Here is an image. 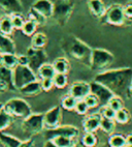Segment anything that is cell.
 I'll return each mask as SVG.
<instances>
[{"label":"cell","instance_id":"18","mask_svg":"<svg viewBox=\"0 0 132 147\" xmlns=\"http://www.w3.org/2000/svg\"><path fill=\"white\" fill-rule=\"evenodd\" d=\"M19 91L21 92L22 95H24V96H29V97L35 96V95L39 94L40 92L42 91L40 81L35 80V81L30 82V83H28L27 85H25L24 87H22Z\"/></svg>","mask_w":132,"mask_h":147},{"label":"cell","instance_id":"27","mask_svg":"<svg viewBox=\"0 0 132 147\" xmlns=\"http://www.w3.org/2000/svg\"><path fill=\"white\" fill-rule=\"evenodd\" d=\"M13 116L9 113H7L4 109L0 111V131H4L11 126V122H13Z\"/></svg>","mask_w":132,"mask_h":147},{"label":"cell","instance_id":"43","mask_svg":"<svg viewBox=\"0 0 132 147\" xmlns=\"http://www.w3.org/2000/svg\"><path fill=\"white\" fill-rule=\"evenodd\" d=\"M9 90H15V88L9 83H7V82L0 81V94L1 93H5V92L9 91Z\"/></svg>","mask_w":132,"mask_h":147},{"label":"cell","instance_id":"12","mask_svg":"<svg viewBox=\"0 0 132 147\" xmlns=\"http://www.w3.org/2000/svg\"><path fill=\"white\" fill-rule=\"evenodd\" d=\"M90 90L92 94L97 96V98L99 100V102H100V104L102 106L107 105L109 100L115 95L107 87L99 83V82L95 81V80L90 82Z\"/></svg>","mask_w":132,"mask_h":147},{"label":"cell","instance_id":"46","mask_svg":"<svg viewBox=\"0 0 132 147\" xmlns=\"http://www.w3.org/2000/svg\"><path fill=\"white\" fill-rule=\"evenodd\" d=\"M19 147H34V141L32 139H28L26 141H22L21 145Z\"/></svg>","mask_w":132,"mask_h":147},{"label":"cell","instance_id":"13","mask_svg":"<svg viewBox=\"0 0 132 147\" xmlns=\"http://www.w3.org/2000/svg\"><path fill=\"white\" fill-rule=\"evenodd\" d=\"M89 93H91L90 83L85 81L73 82L69 88V94L74 96L77 100H84Z\"/></svg>","mask_w":132,"mask_h":147},{"label":"cell","instance_id":"3","mask_svg":"<svg viewBox=\"0 0 132 147\" xmlns=\"http://www.w3.org/2000/svg\"><path fill=\"white\" fill-rule=\"evenodd\" d=\"M114 60L115 56L113 53L105 49L95 48V49H92L90 68L93 71H99V73L106 71L114 63Z\"/></svg>","mask_w":132,"mask_h":147},{"label":"cell","instance_id":"19","mask_svg":"<svg viewBox=\"0 0 132 147\" xmlns=\"http://www.w3.org/2000/svg\"><path fill=\"white\" fill-rule=\"evenodd\" d=\"M0 53H16V45L9 35L0 33Z\"/></svg>","mask_w":132,"mask_h":147},{"label":"cell","instance_id":"47","mask_svg":"<svg viewBox=\"0 0 132 147\" xmlns=\"http://www.w3.org/2000/svg\"><path fill=\"white\" fill-rule=\"evenodd\" d=\"M43 147H58V146L55 144V142H54L53 140H45Z\"/></svg>","mask_w":132,"mask_h":147},{"label":"cell","instance_id":"24","mask_svg":"<svg viewBox=\"0 0 132 147\" xmlns=\"http://www.w3.org/2000/svg\"><path fill=\"white\" fill-rule=\"evenodd\" d=\"M48 42V37L42 32H36L32 35L31 38V47L36 49H43Z\"/></svg>","mask_w":132,"mask_h":147},{"label":"cell","instance_id":"23","mask_svg":"<svg viewBox=\"0 0 132 147\" xmlns=\"http://www.w3.org/2000/svg\"><path fill=\"white\" fill-rule=\"evenodd\" d=\"M56 75V71L54 68L53 63H45L39 67V69L37 71V76L39 77L40 79H53L54 76Z\"/></svg>","mask_w":132,"mask_h":147},{"label":"cell","instance_id":"26","mask_svg":"<svg viewBox=\"0 0 132 147\" xmlns=\"http://www.w3.org/2000/svg\"><path fill=\"white\" fill-rule=\"evenodd\" d=\"M37 27H38V24H37L36 22L31 20V19H27L21 30L25 35H27V36H32L33 34L36 33Z\"/></svg>","mask_w":132,"mask_h":147},{"label":"cell","instance_id":"40","mask_svg":"<svg viewBox=\"0 0 132 147\" xmlns=\"http://www.w3.org/2000/svg\"><path fill=\"white\" fill-rule=\"evenodd\" d=\"M84 100L86 102V104H87L88 107L90 108V109L96 108L100 105V102H99V100L97 98V96L92 94V93H89V94L84 98Z\"/></svg>","mask_w":132,"mask_h":147},{"label":"cell","instance_id":"50","mask_svg":"<svg viewBox=\"0 0 132 147\" xmlns=\"http://www.w3.org/2000/svg\"><path fill=\"white\" fill-rule=\"evenodd\" d=\"M129 97H132V82H131V85H130V88H129Z\"/></svg>","mask_w":132,"mask_h":147},{"label":"cell","instance_id":"31","mask_svg":"<svg viewBox=\"0 0 132 147\" xmlns=\"http://www.w3.org/2000/svg\"><path fill=\"white\" fill-rule=\"evenodd\" d=\"M98 143V138L94 133H86L82 138V144L85 147H96Z\"/></svg>","mask_w":132,"mask_h":147},{"label":"cell","instance_id":"17","mask_svg":"<svg viewBox=\"0 0 132 147\" xmlns=\"http://www.w3.org/2000/svg\"><path fill=\"white\" fill-rule=\"evenodd\" d=\"M88 7L95 18H102L105 16L106 7L102 0H88Z\"/></svg>","mask_w":132,"mask_h":147},{"label":"cell","instance_id":"49","mask_svg":"<svg viewBox=\"0 0 132 147\" xmlns=\"http://www.w3.org/2000/svg\"><path fill=\"white\" fill-rule=\"evenodd\" d=\"M0 65H3V54L0 53Z\"/></svg>","mask_w":132,"mask_h":147},{"label":"cell","instance_id":"8","mask_svg":"<svg viewBox=\"0 0 132 147\" xmlns=\"http://www.w3.org/2000/svg\"><path fill=\"white\" fill-rule=\"evenodd\" d=\"M26 55L29 58L28 66L36 74L42 64L48 62V56L43 49H36V48L30 47L27 49Z\"/></svg>","mask_w":132,"mask_h":147},{"label":"cell","instance_id":"10","mask_svg":"<svg viewBox=\"0 0 132 147\" xmlns=\"http://www.w3.org/2000/svg\"><path fill=\"white\" fill-rule=\"evenodd\" d=\"M79 135V131L77 126L74 125H59L58 127L53 129H47L45 133V140H53L58 136L69 137L72 139L77 138Z\"/></svg>","mask_w":132,"mask_h":147},{"label":"cell","instance_id":"48","mask_svg":"<svg viewBox=\"0 0 132 147\" xmlns=\"http://www.w3.org/2000/svg\"><path fill=\"white\" fill-rule=\"evenodd\" d=\"M126 144L127 145H132V133L126 136Z\"/></svg>","mask_w":132,"mask_h":147},{"label":"cell","instance_id":"34","mask_svg":"<svg viewBox=\"0 0 132 147\" xmlns=\"http://www.w3.org/2000/svg\"><path fill=\"white\" fill-rule=\"evenodd\" d=\"M0 81L7 82L15 88L13 83V69L6 67L4 65H0Z\"/></svg>","mask_w":132,"mask_h":147},{"label":"cell","instance_id":"30","mask_svg":"<svg viewBox=\"0 0 132 147\" xmlns=\"http://www.w3.org/2000/svg\"><path fill=\"white\" fill-rule=\"evenodd\" d=\"M77 100H77L75 97L70 94L65 95V96L62 98V100H61V107L67 111H73L75 106H77Z\"/></svg>","mask_w":132,"mask_h":147},{"label":"cell","instance_id":"28","mask_svg":"<svg viewBox=\"0 0 132 147\" xmlns=\"http://www.w3.org/2000/svg\"><path fill=\"white\" fill-rule=\"evenodd\" d=\"M100 129H102V131H104L107 135L114 134L115 129H116V121H115V119L102 117L100 122Z\"/></svg>","mask_w":132,"mask_h":147},{"label":"cell","instance_id":"14","mask_svg":"<svg viewBox=\"0 0 132 147\" xmlns=\"http://www.w3.org/2000/svg\"><path fill=\"white\" fill-rule=\"evenodd\" d=\"M0 9L5 15H16L23 13V5L20 0H0Z\"/></svg>","mask_w":132,"mask_h":147},{"label":"cell","instance_id":"42","mask_svg":"<svg viewBox=\"0 0 132 147\" xmlns=\"http://www.w3.org/2000/svg\"><path fill=\"white\" fill-rule=\"evenodd\" d=\"M40 84H41L42 91L48 92L52 90L54 87V81L53 79H40Z\"/></svg>","mask_w":132,"mask_h":147},{"label":"cell","instance_id":"45","mask_svg":"<svg viewBox=\"0 0 132 147\" xmlns=\"http://www.w3.org/2000/svg\"><path fill=\"white\" fill-rule=\"evenodd\" d=\"M124 13L126 18H132V3H128L124 6Z\"/></svg>","mask_w":132,"mask_h":147},{"label":"cell","instance_id":"29","mask_svg":"<svg viewBox=\"0 0 132 147\" xmlns=\"http://www.w3.org/2000/svg\"><path fill=\"white\" fill-rule=\"evenodd\" d=\"M3 65L13 69L18 65V56L16 53H6L3 54Z\"/></svg>","mask_w":132,"mask_h":147},{"label":"cell","instance_id":"52","mask_svg":"<svg viewBox=\"0 0 132 147\" xmlns=\"http://www.w3.org/2000/svg\"><path fill=\"white\" fill-rule=\"evenodd\" d=\"M3 107H4V104H2V102H0V111L2 110Z\"/></svg>","mask_w":132,"mask_h":147},{"label":"cell","instance_id":"35","mask_svg":"<svg viewBox=\"0 0 132 147\" xmlns=\"http://www.w3.org/2000/svg\"><path fill=\"white\" fill-rule=\"evenodd\" d=\"M130 120V113L129 111H127L126 109H121V110L117 111L116 116H115V121L117 123L120 124H126L127 122H129Z\"/></svg>","mask_w":132,"mask_h":147},{"label":"cell","instance_id":"39","mask_svg":"<svg viewBox=\"0 0 132 147\" xmlns=\"http://www.w3.org/2000/svg\"><path fill=\"white\" fill-rule=\"evenodd\" d=\"M90 108L88 107V105L86 104L84 100H79L77 102V106L74 108V111L77 112L79 115H86L87 112L89 111Z\"/></svg>","mask_w":132,"mask_h":147},{"label":"cell","instance_id":"5","mask_svg":"<svg viewBox=\"0 0 132 147\" xmlns=\"http://www.w3.org/2000/svg\"><path fill=\"white\" fill-rule=\"evenodd\" d=\"M74 8L73 0H56L54 2L53 17L59 25L64 26L69 18L71 17V13Z\"/></svg>","mask_w":132,"mask_h":147},{"label":"cell","instance_id":"2","mask_svg":"<svg viewBox=\"0 0 132 147\" xmlns=\"http://www.w3.org/2000/svg\"><path fill=\"white\" fill-rule=\"evenodd\" d=\"M61 49L67 56L90 67L92 49L86 42L74 35H66L61 40Z\"/></svg>","mask_w":132,"mask_h":147},{"label":"cell","instance_id":"41","mask_svg":"<svg viewBox=\"0 0 132 147\" xmlns=\"http://www.w3.org/2000/svg\"><path fill=\"white\" fill-rule=\"evenodd\" d=\"M11 20H13V24L15 29H22L23 25L25 23L24 17L22 16V13H16V15H13L11 16Z\"/></svg>","mask_w":132,"mask_h":147},{"label":"cell","instance_id":"6","mask_svg":"<svg viewBox=\"0 0 132 147\" xmlns=\"http://www.w3.org/2000/svg\"><path fill=\"white\" fill-rule=\"evenodd\" d=\"M35 80H37V74L28 65H17L13 69V83L16 90H20L22 87Z\"/></svg>","mask_w":132,"mask_h":147},{"label":"cell","instance_id":"44","mask_svg":"<svg viewBox=\"0 0 132 147\" xmlns=\"http://www.w3.org/2000/svg\"><path fill=\"white\" fill-rule=\"evenodd\" d=\"M17 56H18V65H28L29 64V58L26 54Z\"/></svg>","mask_w":132,"mask_h":147},{"label":"cell","instance_id":"25","mask_svg":"<svg viewBox=\"0 0 132 147\" xmlns=\"http://www.w3.org/2000/svg\"><path fill=\"white\" fill-rule=\"evenodd\" d=\"M109 147H126V137L121 134H111L108 138Z\"/></svg>","mask_w":132,"mask_h":147},{"label":"cell","instance_id":"22","mask_svg":"<svg viewBox=\"0 0 132 147\" xmlns=\"http://www.w3.org/2000/svg\"><path fill=\"white\" fill-rule=\"evenodd\" d=\"M53 65L56 73L59 74H65V75H67L69 69H70V63H69V60L66 57L56 58L53 62Z\"/></svg>","mask_w":132,"mask_h":147},{"label":"cell","instance_id":"33","mask_svg":"<svg viewBox=\"0 0 132 147\" xmlns=\"http://www.w3.org/2000/svg\"><path fill=\"white\" fill-rule=\"evenodd\" d=\"M53 141L58 147H72L75 144V139L69 138V137L64 136H58L54 138Z\"/></svg>","mask_w":132,"mask_h":147},{"label":"cell","instance_id":"4","mask_svg":"<svg viewBox=\"0 0 132 147\" xmlns=\"http://www.w3.org/2000/svg\"><path fill=\"white\" fill-rule=\"evenodd\" d=\"M3 109L16 118L25 119L30 114H32L30 105L25 100L20 98V97H13V98L8 100L4 104Z\"/></svg>","mask_w":132,"mask_h":147},{"label":"cell","instance_id":"53","mask_svg":"<svg viewBox=\"0 0 132 147\" xmlns=\"http://www.w3.org/2000/svg\"><path fill=\"white\" fill-rule=\"evenodd\" d=\"M126 147H132V145H126Z\"/></svg>","mask_w":132,"mask_h":147},{"label":"cell","instance_id":"9","mask_svg":"<svg viewBox=\"0 0 132 147\" xmlns=\"http://www.w3.org/2000/svg\"><path fill=\"white\" fill-rule=\"evenodd\" d=\"M103 18L105 19L106 23L114 25V26L124 25L127 19L124 13V6L120 5V4H113L106 9L105 16Z\"/></svg>","mask_w":132,"mask_h":147},{"label":"cell","instance_id":"7","mask_svg":"<svg viewBox=\"0 0 132 147\" xmlns=\"http://www.w3.org/2000/svg\"><path fill=\"white\" fill-rule=\"evenodd\" d=\"M22 129L29 135H37L45 129L43 124V114L32 113L28 117L23 119Z\"/></svg>","mask_w":132,"mask_h":147},{"label":"cell","instance_id":"21","mask_svg":"<svg viewBox=\"0 0 132 147\" xmlns=\"http://www.w3.org/2000/svg\"><path fill=\"white\" fill-rule=\"evenodd\" d=\"M0 143L3 147H19L22 141L11 135L5 134L4 131H0Z\"/></svg>","mask_w":132,"mask_h":147},{"label":"cell","instance_id":"32","mask_svg":"<svg viewBox=\"0 0 132 147\" xmlns=\"http://www.w3.org/2000/svg\"><path fill=\"white\" fill-rule=\"evenodd\" d=\"M54 81V87L58 88V89H63L68 84V79L65 74H59L56 73V75L53 78Z\"/></svg>","mask_w":132,"mask_h":147},{"label":"cell","instance_id":"38","mask_svg":"<svg viewBox=\"0 0 132 147\" xmlns=\"http://www.w3.org/2000/svg\"><path fill=\"white\" fill-rule=\"evenodd\" d=\"M102 117H105V118H109V119H115V116H116V111L114 109H111L108 105H104L101 107L100 112Z\"/></svg>","mask_w":132,"mask_h":147},{"label":"cell","instance_id":"20","mask_svg":"<svg viewBox=\"0 0 132 147\" xmlns=\"http://www.w3.org/2000/svg\"><path fill=\"white\" fill-rule=\"evenodd\" d=\"M15 30L13 27L11 16L9 15H4L0 18V33L5 34V35H11Z\"/></svg>","mask_w":132,"mask_h":147},{"label":"cell","instance_id":"16","mask_svg":"<svg viewBox=\"0 0 132 147\" xmlns=\"http://www.w3.org/2000/svg\"><path fill=\"white\" fill-rule=\"evenodd\" d=\"M101 116L100 113L92 114L88 116L83 122V127L86 133H95L98 129H100V122H101Z\"/></svg>","mask_w":132,"mask_h":147},{"label":"cell","instance_id":"15","mask_svg":"<svg viewBox=\"0 0 132 147\" xmlns=\"http://www.w3.org/2000/svg\"><path fill=\"white\" fill-rule=\"evenodd\" d=\"M31 7L41 13L47 19L53 17L54 2H52L51 0H35Z\"/></svg>","mask_w":132,"mask_h":147},{"label":"cell","instance_id":"37","mask_svg":"<svg viewBox=\"0 0 132 147\" xmlns=\"http://www.w3.org/2000/svg\"><path fill=\"white\" fill-rule=\"evenodd\" d=\"M107 105L117 112V111H119L124 108V102H123V98H122L121 96H119V95H114V96L109 100Z\"/></svg>","mask_w":132,"mask_h":147},{"label":"cell","instance_id":"51","mask_svg":"<svg viewBox=\"0 0 132 147\" xmlns=\"http://www.w3.org/2000/svg\"><path fill=\"white\" fill-rule=\"evenodd\" d=\"M72 147H85V146H84V145H83V144L81 145V144H77V143H75V144H74Z\"/></svg>","mask_w":132,"mask_h":147},{"label":"cell","instance_id":"1","mask_svg":"<svg viewBox=\"0 0 132 147\" xmlns=\"http://www.w3.org/2000/svg\"><path fill=\"white\" fill-rule=\"evenodd\" d=\"M95 81L106 86L115 95L129 97V88L132 82V68L121 67L106 69L98 73Z\"/></svg>","mask_w":132,"mask_h":147},{"label":"cell","instance_id":"11","mask_svg":"<svg viewBox=\"0 0 132 147\" xmlns=\"http://www.w3.org/2000/svg\"><path fill=\"white\" fill-rule=\"evenodd\" d=\"M62 121V109L60 106L51 108L43 114V124L45 129H53L61 125Z\"/></svg>","mask_w":132,"mask_h":147},{"label":"cell","instance_id":"36","mask_svg":"<svg viewBox=\"0 0 132 147\" xmlns=\"http://www.w3.org/2000/svg\"><path fill=\"white\" fill-rule=\"evenodd\" d=\"M28 19H31V20L35 21L37 24H38V26H39V25H43V24L47 23V18H45L41 13H39L38 11H36L32 7L30 8L29 13H28Z\"/></svg>","mask_w":132,"mask_h":147}]
</instances>
